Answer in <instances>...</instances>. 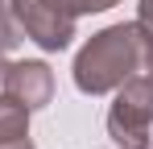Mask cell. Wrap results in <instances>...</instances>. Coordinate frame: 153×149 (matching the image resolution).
Masks as SVG:
<instances>
[{"mask_svg": "<svg viewBox=\"0 0 153 149\" xmlns=\"http://www.w3.org/2000/svg\"><path fill=\"white\" fill-rule=\"evenodd\" d=\"M137 25H141L145 37H153V0H141L137 4Z\"/></svg>", "mask_w": 153, "mask_h": 149, "instance_id": "ba28073f", "label": "cell"}, {"mask_svg": "<svg viewBox=\"0 0 153 149\" xmlns=\"http://www.w3.org/2000/svg\"><path fill=\"white\" fill-rule=\"evenodd\" d=\"M141 54H145V33L137 21L108 25L87 37V46L75 54V87L83 95H108L124 79L141 74Z\"/></svg>", "mask_w": 153, "mask_h": 149, "instance_id": "6da1fadb", "label": "cell"}, {"mask_svg": "<svg viewBox=\"0 0 153 149\" xmlns=\"http://www.w3.org/2000/svg\"><path fill=\"white\" fill-rule=\"evenodd\" d=\"M8 95V62H4V54H0V99Z\"/></svg>", "mask_w": 153, "mask_h": 149, "instance_id": "8fae6325", "label": "cell"}, {"mask_svg": "<svg viewBox=\"0 0 153 149\" xmlns=\"http://www.w3.org/2000/svg\"><path fill=\"white\" fill-rule=\"evenodd\" d=\"M13 13L25 29V37L50 54L66 50L75 37V17L62 8V0H13Z\"/></svg>", "mask_w": 153, "mask_h": 149, "instance_id": "3957f363", "label": "cell"}, {"mask_svg": "<svg viewBox=\"0 0 153 149\" xmlns=\"http://www.w3.org/2000/svg\"><path fill=\"white\" fill-rule=\"evenodd\" d=\"M141 74L153 79V37H145V54H141Z\"/></svg>", "mask_w": 153, "mask_h": 149, "instance_id": "9c48e42d", "label": "cell"}, {"mask_svg": "<svg viewBox=\"0 0 153 149\" xmlns=\"http://www.w3.org/2000/svg\"><path fill=\"white\" fill-rule=\"evenodd\" d=\"M21 42H25V29L13 13V0H0V54H13Z\"/></svg>", "mask_w": 153, "mask_h": 149, "instance_id": "8992f818", "label": "cell"}, {"mask_svg": "<svg viewBox=\"0 0 153 149\" xmlns=\"http://www.w3.org/2000/svg\"><path fill=\"white\" fill-rule=\"evenodd\" d=\"M145 149H153V145H145Z\"/></svg>", "mask_w": 153, "mask_h": 149, "instance_id": "7c38bea8", "label": "cell"}, {"mask_svg": "<svg viewBox=\"0 0 153 149\" xmlns=\"http://www.w3.org/2000/svg\"><path fill=\"white\" fill-rule=\"evenodd\" d=\"M112 4H120V0H62V8L71 13V17H87V13H103V8H112Z\"/></svg>", "mask_w": 153, "mask_h": 149, "instance_id": "52a82bcc", "label": "cell"}, {"mask_svg": "<svg viewBox=\"0 0 153 149\" xmlns=\"http://www.w3.org/2000/svg\"><path fill=\"white\" fill-rule=\"evenodd\" d=\"M0 149H33L29 137H13V141H0Z\"/></svg>", "mask_w": 153, "mask_h": 149, "instance_id": "30bf717a", "label": "cell"}, {"mask_svg": "<svg viewBox=\"0 0 153 149\" xmlns=\"http://www.w3.org/2000/svg\"><path fill=\"white\" fill-rule=\"evenodd\" d=\"M153 79L132 74L116 87V99L108 108V137L120 149H145L153 145Z\"/></svg>", "mask_w": 153, "mask_h": 149, "instance_id": "7a4b0ae2", "label": "cell"}, {"mask_svg": "<svg viewBox=\"0 0 153 149\" xmlns=\"http://www.w3.org/2000/svg\"><path fill=\"white\" fill-rule=\"evenodd\" d=\"M13 137H29V108L4 95L0 99V141H13Z\"/></svg>", "mask_w": 153, "mask_h": 149, "instance_id": "5b68a950", "label": "cell"}, {"mask_svg": "<svg viewBox=\"0 0 153 149\" xmlns=\"http://www.w3.org/2000/svg\"><path fill=\"white\" fill-rule=\"evenodd\" d=\"M8 95L17 104H25L29 112L46 108L54 99V71L42 58H21V62H8Z\"/></svg>", "mask_w": 153, "mask_h": 149, "instance_id": "277c9868", "label": "cell"}]
</instances>
